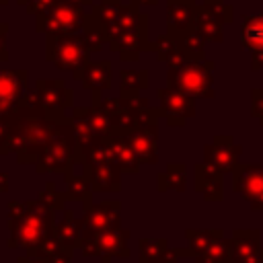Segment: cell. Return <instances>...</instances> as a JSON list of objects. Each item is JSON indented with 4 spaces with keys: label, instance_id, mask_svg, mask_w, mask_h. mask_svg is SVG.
Here are the masks:
<instances>
[{
    "label": "cell",
    "instance_id": "6da1fadb",
    "mask_svg": "<svg viewBox=\"0 0 263 263\" xmlns=\"http://www.w3.org/2000/svg\"><path fill=\"white\" fill-rule=\"evenodd\" d=\"M53 115L43 107L37 90L23 95L18 111L10 117L8 138L0 146V154H16L21 164H35L51 136Z\"/></svg>",
    "mask_w": 263,
    "mask_h": 263
},
{
    "label": "cell",
    "instance_id": "7a4b0ae2",
    "mask_svg": "<svg viewBox=\"0 0 263 263\" xmlns=\"http://www.w3.org/2000/svg\"><path fill=\"white\" fill-rule=\"evenodd\" d=\"M8 249H33L55 234V212L39 199L8 203Z\"/></svg>",
    "mask_w": 263,
    "mask_h": 263
},
{
    "label": "cell",
    "instance_id": "3957f363",
    "mask_svg": "<svg viewBox=\"0 0 263 263\" xmlns=\"http://www.w3.org/2000/svg\"><path fill=\"white\" fill-rule=\"evenodd\" d=\"M74 164H80V158H78V148H76L74 129H72V117L53 115V129L39 160L35 162V171L39 175L62 173L66 177V175H72Z\"/></svg>",
    "mask_w": 263,
    "mask_h": 263
},
{
    "label": "cell",
    "instance_id": "277c9868",
    "mask_svg": "<svg viewBox=\"0 0 263 263\" xmlns=\"http://www.w3.org/2000/svg\"><path fill=\"white\" fill-rule=\"evenodd\" d=\"M214 60H187L166 70V86L187 92L195 99H214Z\"/></svg>",
    "mask_w": 263,
    "mask_h": 263
},
{
    "label": "cell",
    "instance_id": "5b68a950",
    "mask_svg": "<svg viewBox=\"0 0 263 263\" xmlns=\"http://www.w3.org/2000/svg\"><path fill=\"white\" fill-rule=\"evenodd\" d=\"M45 58L78 80L90 62V49L80 35H45Z\"/></svg>",
    "mask_w": 263,
    "mask_h": 263
},
{
    "label": "cell",
    "instance_id": "8992f818",
    "mask_svg": "<svg viewBox=\"0 0 263 263\" xmlns=\"http://www.w3.org/2000/svg\"><path fill=\"white\" fill-rule=\"evenodd\" d=\"M88 14L82 6L58 0L47 12L35 16V29L45 35H80Z\"/></svg>",
    "mask_w": 263,
    "mask_h": 263
},
{
    "label": "cell",
    "instance_id": "52a82bcc",
    "mask_svg": "<svg viewBox=\"0 0 263 263\" xmlns=\"http://www.w3.org/2000/svg\"><path fill=\"white\" fill-rule=\"evenodd\" d=\"M129 230L127 228H111V230H86L82 228L80 240H78V251L82 257H129V247H127Z\"/></svg>",
    "mask_w": 263,
    "mask_h": 263
},
{
    "label": "cell",
    "instance_id": "ba28073f",
    "mask_svg": "<svg viewBox=\"0 0 263 263\" xmlns=\"http://www.w3.org/2000/svg\"><path fill=\"white\" fill-rule=\"evenodd\" d=\"M232 191L249 201L251 210L263 212V164L240 162L232 173Z\"/></svg>",
    "mask_w": 263,
    "mask_h": 263
},
{
    "label": "cell",
    "instance_id": "9c48e42d",
    "mask_svg": "<svg viewBox=\"0 0 263 263\" xmlns=\"http://www.w3.org/2000/svg\"><path fill=\"white\" fill-rule=\"evenodd\" d=\"M242 146L234 142L232 134H218L210 144L203 146V162L220 171L222 175L232 173L240 162Z\"/></svg>",
    "mask_w": 263,
    "mask_h": 263
},
{
    "label": "cell",
    "instance_id": "30bf717a",
    "mask_svg": "<svg viewBox=\"0 0 263 263\" xmlns=\"http://www.w3.org/2000/svg\"><path fill=\"white\" fill-rule=\"evenodd\" d=\"M160 101V111L171 127H183L189 117L195 115V97L181 92L171 86H162L156 90Z\"/></svg>",
    "mask_w": 263,
    "mask_h": 263
},
{
    "label": "cell",
    "instance_id": "8fae6325",
    "mask_svg": "<svg viewBox=\"0 0 263 263\" xmlns=\"http://www.w3.org/2000/svg\"><path fill=\"white\" fill-rule=\"evenodd\" d=\"M148 33H150V21L132 29H123L107 45L111 47V51L119 53L121 62H136L142 51H152V41Z\"/></svg>",
    "mask_w": 263,
    "mask_h": 263
},
{
    "label": "cell",
    "instance_id": "7c38bea8",
    "mask_svg": "<svg viewBox=\"0 0 263 263\" xmlns=\"http://www.w3.org/2000/svg\"><path fill=\"white\" fill-rule=\"evenodd\" d=\"M27 92V70H0V117H12Z\"/></svg>",
    "mask_w": 263,
    "mask_h": 263
},
{
    "label": "cell",
    "instance_id": "4fadbf2b",
    "mask_svg": "<svg viewBox=\"0 0 263 263\" xmlns=\"http://www.w3.org/2000/svg\"><path fill=\"white\" fill-rule=\"evenodd\" d=\"M35 90L51 115H66V109H74V90L68 88L62 80L39 78L35 82Z\"/></svg>",
    "mask_w": 263,
    "mask_h": 263
},
{
    "label": "cell",
    "instance_id": "5bb4252c",
    "mask_svg": "<svg viewBox=\"0 0 263 263\" xmlns=\"http://www.w3.org/2000/svg\"><path fill=\"white\" fill-rule=\"evenodd\" d=\"M119 210H121V201L117 199H105L99 203H92L88 210H84V228L86 230H111V228H119L121 220H119Z\"/></svg>",
    "mask_w": 263,
    "mask_h": 263
},
{
    "label": "cell",
    "instance_id": "9a60e30c",
    "mask_svg": "<svg viewBox=\"0 0 263 263\" xmlns=\"http://www.w3.org/2000/svg\"><path fill=\"white\" fill-rule=\"evenodd\" d=\"M136 158L140 164H156L158 162V125L134 127L125 134Z\"/></svg>",
    "mask_w": 263,
    "mask_h": 263
},
{
    "label": "cell",
    "instance_id": "2e32d148",
    "mask_svg": "<svg viewBox=\"0 0 263 263\" xmlns=\"http://www.w3.org/2000/svg\"><path fill=\"white\" fill-rule=\"evenodd\" d=\"M193 189L205 201H222L224 199V175L205 162H197L193 166Z\"/></svg>",
    "mask_w": 263,
    "mask_h": 263
},
{
    "label": "cell",
    "instance_id": "e0dca14e",
    "mask_svg": "<svg viewBox=\"0 0 263 263\" xmlns=\"http://www.w3.org/2000/svg\"><path fill=\"white\" fill-rule=\"evenodd\" d=\"M259 228H234L230 234V259L232 263H247L261 251Z\"/></svg>",
    "mask_w": 263,
    "mask_h": 263
},
{
    "label": "cell",
    "instance_id": "ac0fdd59",
    "mask_svg": "<svg viewBox=\"0 0 263 263\" xmlns=\"http://www.w3.org/2000/svg\"><path fill=\"white\" fill-rule=\"evenodd\" d=\"M82 175L88 177L92 191L99 193H117L121 191V171L109 162V164H86L82 166Z\"/></svg>",
    "mask_w": 263,
    "mask_h": 263
},
{
    "label": "cell",
    "instance_id": "d6986e66",
    "mask_svg": "<svg viewBox=\"0 0 263 263\" xmlns=\"http://www.w3.org/2000/svg\"><path fill=\"white\" fill-rule=\"evenodd\" d=\"M197 12L195 0H166V33L179 35L193 27Z\"/></svg>",
    "mask_w": 263,
    "mask_h": 263
},
{
    "label": "cell",
    "instance_id": "ffe728a7",
    "mask_svg": "<svg viewBox=\"0 0 263 263\" xmlns=\"http://www.w3.org/2000/svg\"><path fill=\"white\" fill-rule=\"evenodd\" d=\"M140 263H177L181 249H171L166 238H140Z\"/></svg>",
    "mask_w": 263,
    "mask_h": 263
},
{
    "label": "cell",
    "instance_id": "44dd1931",
    "mask_svg": "<svg viewBox=\"0 0 263 263\" xmlns=\"http://www.w3.org/2000/svg\"><path fill=\"white\" fill-rule=\"evenodd\" d=\"M70 117H72V129H74V140H76V148H78V158H80V164H82L84 154L101 138L95 132V127L90 125L88 117H86V107H74Z\"/></svg>",
    "mask_w": 263,
    "mask_h": 263
},
{
    "label": "cell",
    "instance_id": "7402d4cb",
    "mask_svg": "<svg viewBox=\"0 0 263 263\" xmlns=\"http://www.w3.org/2000/svg\"><path fill=\"white\" fill-rule=\"evenodd\" d=\"M111 78H113L111 62L109 60H99V62H88L78 80L90 92H103V90L111 88Z\"/></svg>",
    "mask_w": 263,
    "mask_h": 263
},
{
    "label": "cell",
    "instance_id": "603a6c76",
    "mask_svg": "<svg viewBox=\"0 0 263 263\" xmlns=\"http://www.w3.org/2000/svg\"><path fill=\"white\" fill-rule=\"evenodd\" d=\"M107 142H109V146L113 150V162H115V166L121 173L136 175L140 171V160L136 158L127 136L125 134H119V132H113V134L107 136Z\"/></svg>",
    "mask_w": 263,
    "mask_h": 263
},
{
    "label": "cell",
    "instance_id": "cb8c5ba5",
    "mask_svg": "<svg viewBox=\"0 0 263 263\" xmlns=\"http://www.w3.org/2000/svg\"><path fill=\"white\" fill-rule=\"evenodd\" d=\"M62 220L55 222V236L58 240L62 242V249L72 255L74 249L78 247V240H80V232L84 228V220H78L74 210H64L62 212Z\"/></svg>",
    "mask_w": 263,
    "mask_h": 263
},
{
    "label": "cell",
    "instance_id": "d4e9b609",
    "mask_svg": "<svg viewBox=\"0 0 263 263\" xmlns=\"http://www.w3.org/2000/svg\"><path fill=\"white\" fill-rule=\"evenodd\" d=\"M152 51L156 53L158 62H164L168 68L179 66V64H183V62H187V60H189V58L181 51V47H179L177 39H175L171 33H164V35L156 37V39L152 41Z\"/></svg>",
    "mask_w": 263,
    "mask_h": 263
},
{
    "label": "cell",
    "instance_id": "484cf974",
    "mask_svg": "<svg viewBox=\"0 0 263 263\" xmlns=\"http://www.w3.org/2000/svg\"><path fill=\"white\" fill-rule=\"evenodd\" d=\"M240 45L245 49L261 51L263 49V14H247L240 23Z\"/></svg>",
    "mask_w": 263,
    "mask_h": 263
},
{
    "label": "cell",
    "instance_id": "4316f807",
    "mask_svg": "<svg viewBox=\"0 0 263 263\" xmlns=\"http://www.w3.org/2000/svg\"><path fill=\"white\" fill-rule=\"evenodd\" d=\"M193 27L203 35L205 41H212V43H222L224 41V25L203 4H197Z\"/></svg>",
    "mask_w": 263,
    "mask_h": 263
},
{
    "label": "cell",
    "instance_id": "83f0119b",
    "mask_svg": "<svg viewBox=\"0 0 263 263\" xmlns=\"http://www.w3.org/2000/svg\"><path fill=\"white\" fill-rule=\"evenodd\" d=\"M150 86L148 70H121L119 74V97L134 99Z\"/></svg>",
    "mask_w": 263,
    "mask_h": 263
},
{
    "label": "cell",
    "instance_id": "f1b7e54d",
    "mask_svg": "<svg viewBox=\"0 0 263 263\" xmlns=\"http://www.w3.org/2000/svg\"><path fill=\"white\" fill-rule=\"evenodd\" d=\"M66 197L68 201H80L84 210L92 205V185L86 175H66Z\"/></svg>",
    "mask_w": 263,
    "mask_h": 263
},
{
    "label": "cell",
    "instance_id": "f546056e",
    "mask_svg": "<svg viewBox=\"0 0 263 263\" xmlns=\"http://www.w3.org/2000/svg\"><path fill=\"white\" fill-rule=\"evenodd\" d=\"M156 189L164 191H185L187 189V168L183 162H171L164 173L156 177Z\"/></svg>",
    "mask_w": 263,
    "mask_h": 263
},
{
    "label": "cell",
    "instance_id": "4dcf8cb0",
    "mask_svg": "<svg viewBox=\"0 0 263 263\" xmlns=\"http://www.w3.org/2000/svg\"><path fill=\"white\" fill-rule=\"evenodd\" d=\"M173 37L177 39L181 51L189 60H205V43L208 41L203 39V35L195 27H191V29L179 33V35H173Z\"/></svg>",
    "mask_w": 263,
    "mask_h": 263
},
{
    "label": "cell",
    "instance_id": "1f68e13d",
    "mask_svg": "<svg viewBox=\"0 0 263 263\" xmlns=\"http://www.w3.org/2000/svg\"><path fill=\"white\" fill-rule=\"evenodd\" d=\"M220 236H224L222 228H187L185 230V238L189 242V249H191L193 257H197L201 251H205Z\"/></svg>",
    "mask_w": 263,
    "mask_h": 263
},
{
    "label": "cell",
    "instance_id": "d6a6232c",
    "mask_svg": "<svg viewBox=\"0 0 263 263\" xmlns=\"http://www.w3.org/2000/svg\"><path fill=\"white\" fill-rule=\"evenodd\" d=\"M195 263H232L230 259V238L220 236L216 238L205 251H201L197 257H193Z\"/></svg>",
    "mask_w": 263,
    "mask_h": 263
},
{
    "label": "cell",
    "instance_id": "836d02e7",
    "mask_svg": "<svg viewBox=\"0 0 263 263\" xmlns=\"http://www.w3.org/2000/svg\"><path fill=\"white\" fill-rule=\"evenodd\" d=\"M37 199L43 201V203H45L47 208H51L53 212H64V203L68 201L66 191H64V193L58 191V189H55V183H51V181L37 193Z\"/></svg>",
    "mask_w": 263,
    "mask_h": 263
},
{
    "label": "cell",
    "instance_id": "e575fe53",
    "mask_svg": "<svg viewBox=\"0 0 263 263\" xmlns=\"http://www.w3.org/2000/svg\"><path fill=\"white\" fill-rule=\"evenodd\" d=\"M199 4H203L222 25H230L234 21V6L226 0H201Z\"/></svg>",
    "mask_w": 263,
    "mask_h": 263
},
{
    "label": "cell",
    "instance_id": "d590c367",
    "mask_svg": "<svg viewBox=\"0 0 263 263\" xmlns=\"http://www.w3.org/2000/svg\"><path fill=\"white\" fill-rule=\"evenodd\" d=\"M21 6H25V10L33 16H39L43 12H47L58 0H16Z\"/></svg>",
    "mask_w": 263,
    "mask_h": 263
},
{
    "label": "cell",
    "instance_id": "8d00e7d4",
    "mask_svg": "<svg viewBox=\"0 0 263 263\" xmlns=\"http://www.w3.org/2000/svg\"><path fill=\"white\" fill-rule=\"evenodd\" d=\"M251 115L257 117L263 125V86L251 90Z\"/></svg>",
    "mask_w": 263,
    "mask_h": 263
},
{
    "label": "cell",
    "instance_id": "74e56055",
    "mask_svg": "<svg viewBox=\"0 0 263 263\" xmlns=\"http://www.w3.org/2000/svg\"><path fill=\"white\" fill-rule=\"evenodd\" d=\"M251 70H253V72L263 70V49L251 53Z\"/></svg>",
    "mask_w": 263,
    "mask_h": 263
},
{
    "label": "cell",
    "instance_id": "f35d334b",
    "mask_svg": "<svg viewBox=\"0 0 263 263\" xmlns=\"http://www.w3.org/2000/svg\"><path fill=\"white\" fill-rule=\"evenodd\" d=\"M43 263H72V255H68L66 251H60V253L51 255L49 259H45Z\"/></svg>",
    "mask_w": 263,
    "mask_h": 263
},
{
    "label": "cell",
    "instance_id": "ab89813d",
    "mask_svg": "<svg viewBox=\"0 0 263 263\" xmlns=\"http://www.w3.org/2000/svg\"><path fill=\"white\" fill-rule=\"evenodd\" d=\"M8 129H10V117H0V146L8 138Z\"/></svg>",
    "mask_w": 263,
    "mask_h": 263
},
{
    "label": "cell",
    "instance_id": "60d3db41",
    "mask_svg": "<svg viewBox=\"0 0 263 263\" xmlns=\"http://www.w3.org/2000/svg\"><path fill=\"white\" fill-rule=\"evenodd\" d=\"M8 191V173H0V193Z\"/></svg>",
    "mask_w": 263,
    "mask_h": 263
},
{
    "label": "cell",
    "instance_id": "b9f144b4",
    "mask_svg": "<svg viewBox=\"0 0 263 263\" xmlns=\"http://www.w3.org/2000/svg\"><path fill=\"white\" fill-rule=\"evenodd\" d=\"M127 2H132L134 6H154V4H158V0H127Z\"/></svg>",
    "mask_w": 263,
    "mask_h": 263
},
{
    "label": "cell",
    "instance_id": "7bdbcfd3",
    "mask_svg": "<svg viewBox=\"0 0 263 263\" xmlns=\"http://www.w3.org/2000/svg\"><path fill=\"white\" fill-rule=\"evenodd\" d=\"M64 2H70V4H76V6H95L92 0H64Z\"/></svg>",
    "mask_w": 263,
    "mask_h": 263
},
{
    "label": "cell",
    "instance_id": "ee69618b",
    "mask_svg": "<svg viewBox=\"0 0 263 263\" xmlns=\"http://www.w3.org/2000/svg\"><path fill=\"white\" fill-rule=\"evenodd\" d=\"M16 263H43V261H39V259H33V257H18L16 259Z\"/></svg>",
    "mask_w": 263,
    "mask_h": 263
},
{
    "label": "cell",
    "instance_id": "f6af8a7d",
    "mask_svg": "<svg viewBox=\"0 0 263 263\" xmlns=\"http://www.w3.org/2000/svg\"><path fill=\"white\" fill-rule=\"evenodd\" d=\"M247 263H263V249H261V251H259V253H257L253 259H249Z\"/></svg>",
    "mask_w": 263,
    "mask_h": 263
},
{
    "label": "cell",
    "instance_id": "bcb514c9",
    "mask_svg": "<svg viewBox=\"0 0 263 263\" xmlns=\"http://www.w3.org/2000/svg\"><path fill=\"white\" fill-rule=\"evenodd\" d=\"M105 4H115V2H121V0H103Z\"/></svg>",
    "mask_w": 263,
    "mask_h": 263
},
{
    "label": "cell",
    "instance_id": "7dc6e473",
    "mask_svg": "<svg viewBox=\"0 0 263 263\" xmlns=\"http://www.w3.org/2000/svg\"><path fill=\"white\" fill-rule=\"evenodd\" d=\"M8 4V0H0V6H6Z\"/></svg>",
    "mask_w": 263,
    "mask_h": 263
}]
</instances>
